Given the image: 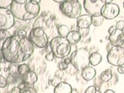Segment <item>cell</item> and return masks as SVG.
Listing matches in <instances>:
<instances>
[{
    "instance_id": "obj_21",
    "label": "cell",
    "mask_w": 124,
    "mask_h": 93,
    "mask_svg": "<svg viewBox=\"0 0 124 93\" xmlns=\"http://www.w3.org/2000/svg\"><path fill=\"white\" fill-rule=\"evenodd\" d=\"M103 21H104V18L101 15L92 16V25H93L94 26H101L102 24Z\"/></svg>"
},
{
    "instance_id": "obj_37",
    "label": "cell",
    "mask_w": 124,
    "mask_h": 93,
    "mask_svg": "<svg viewBox=\"0 0 124 93\" xmlns=\"http://www.w3.org/2000/svg\"><path fill=\"white\" fill-rule=\"evenodd\" d=\"M27 0H15V2L16 3H19V4H23V3H25Z\"/></svg>"
},
{
    "instance_id": "obj_16",
    "label": "cell",
    "mask_w": 124,
    "mask_h": 93,
    "mask_svg": "<svg viewBox=\"0 0 124 93\" xmlns=\"http://www.w3.org/2000/svg\"><path fill=\"white\" fill-rule=\"evenodd\" d=\"M81 39V35L79 31L78 30H72L70 31L68 35L66 37V40L68 41V43L71 45L77 44Z\"/></svg>"
},
{
    "instance_id": "obj_22",
    "label": "cell",
    "mask_w": 124,
    "mask_h": 93,
    "mask_svg": "<svg viewBox=\"0 0 124 93\" xmlns=\"http://www.w3.org/2000/svg\"><path fill=\"white\" fill-rule=\"evenodd\" d=\"M30 71V67L27 64H20L17 68V72H18L19 75H21V76H23L24 75H26V74L28 73Z\"/></svg>"
},
{
    "instance_id": "obj_29",
    "label": "cell",
    "mask_w": 124,
    "mask_h": 93,
    "mask_svg": "<svg viewBox=\"0 0 124 93\" xmlns=\"http://www.w3.org/2000/svg\"><path fill=\"white\" fill-rule=\"evenodd\" d=\"M21 93H37L36 90L32 88H26L23 90H21Z\"/></svg>"
},
{
    "instance_id": "obj_12",
    "label": "cell",
    "mask_w": 124,
    "mask_h": 93,
    "mask_svg": "<svg viewBox=\"0 0 124 93\" xmlns=\"http://www.w3.org/2000/svg\"><path fill=\"white\" fill-rule=\"evenodd\" d=\"M108 40L112 46H122L124 44V35L122 31L116 30L114 34L109 35Z\"/></svg>"
},
{
    "instance_id": "obj_28",
    "label": "cell",
    "mask_w": 124,
    "mask_h": 93,
    "mask_svg": "<svg viewBox=\"0 0 124 93\" xmlns=\"http://www.w3.org/2000/svg\"><path fill=\"white\" fill-rule=\"evenodd\" d=\"M16 35L21 38H26V32L24 30H19L16 33Z\"/></svg>"
},
{
    "instance_id": "obj_39",
    "label": "cell",
    "mask_w": 124,
    "mask_h": 93,
    "mask_svg": "<svg viewBox=\"0 0 124 93\" xmlns=\"http://www.w3.org/2000/svg\"><path fill=\"white\" fill-rule=\"evenodd\" d=\"M104 93H116L113 90H112V89H107L104 92Z\"/></svg>"
},
{
    "instance_id": "obj_4",
    "label": "cell",
    "mask_w": 124,
    "mask_h": 93,
    "mask_svg": "<svg viewBox=\"0 0 124 93\" xmlns=\"http://www.w3.org/2000/svg\"><path fill=\"white\" fill-rule=\"evenodd\" d=\"M89 56H90V54L86 48H78L71 54V64L77 71H81L86 67H88V65L90 64Z\"/></svg>"
},
{
    "instance_id": "obj_26",
    "label": "cell",
    "mask_w": 124,
    "mask_h": 93,
    "mask_svg": "<svg viewBox=\"0 0 124 93\" xmlns=\"http://www.w3.org/2000/svg\"><path fill=\"white\" fill-rule=\"evenodd\" d=\"M116 28L117 30L122 31L124 29V21L123 20H119L116 23Z\"/></svg>"
},
{
    "instance_id": "obj_42",
    "label": "cell",
    "mask_w": 124,
    "mask_h": 93,
    "mask_svg": "<svg viewBox=\"0 0 124 93\" xmlns=\"http://www.w3.org/2000/svg\"><path fill=\"white\" fill-rule=\"evenodd\" d=\"M95 90H96V92H99L100 91V88L99 87H98V86H95Z\"/></svg>"
},
{
    "instance_id": "obj_40",
    "label": "cell",
    "mask_w": 124,
    "mask_h": 93,
    "mask_svg": "<svg viewBox=\"0 0 124 93\" xmlns=\"http://www.w3.org/2000/svg\"><path fill=\"white\" fill-rule=\"evenodd\" d=\"M2 60H4V59H3V56H2V50H0V61H1Z\"/></svg>"
},
{
    "instance_id": "obj_38",
    "label": "cell",
    "mask_w": 124,
    "mask_h": 93,
    "mask_svg": "<svg viewBox=\"0 0 124 93\" xmlns=\"http://www.w3.org/2000/svg\"><path fill=\"white\" fill-rule=\"evenodd\" d=\"M102 2L104 4H110L112 2V0H102Z\"/></svg>"
},
{
    "instance_id": "obj_27",
    "label": "cell",
    "mask_w": 124,
    "mask_h": 93,
    "mask_svg": "<svg viewBox=\"0 0 124 93\" xmlns=\"http://www.w3.org/2000/svg\"><path fill=\"white\" fill-rule=\"evenodd\" d=\"M54 57H54V54H53L51 51H50V52H48V53L45 55V59H46V61H54Z\"/></svg>"
},
{
    "instance_id": "obj_13",
    "label": "cell",
    "mask_w": 124,
    "mask_h": 93,
    "mask_svg": "<svg viewBox=\"0 0 124 93\" xmlns=\"http://www.w3.org/2000/svg\"><path fill=\"white\" fill-rule=\"evenodd\" d=\"M38 80L37 75L34 71H30L28 73H26V75L22 76V81L26 85H33L37 82Z\"/></svg>"
},
{
    "instance_id": "obj_31",
    "label": "cell",
    "mask_w": 124,
    "mask_h": 93,
    "mask_svg": "<svg viewBox=\"0 0 124 93\" xmlns=\"http://www.w3.org/2000/svg\"><path fill=\"white\" fill-rule=\"evenodd\" d=\"M116 30H116V26H111L109 28H108V33H109V35H112L116 33Z\"/></svg>"
},
{
    "instance_id": "obj_20",
    "label": "cell",
    "mask_w": 124,
    "mask_h": 93,
    "mask_svg": "<svg viewBox=\"0 0 124 93\" xmlns=\"http://www.w3.org/2000/svg\"><path fill=\"white\" fill-rule=\"evenodd\" d=\"M69 32H70L69 27L66 25H61L58 26V28H57V33L59 34V37H61L66 38L68 35Z\"/></svg>"
},
{
    "instance_id": "obj_45",
    "label": "cell",
    "mask_w": 124,
    "mask_h": 93,
    "mask_svg": "<svg viewBox=\"0 0 124 93\" xmlns=\"http://www.w3.org/2000/svg\"><path fill=\"white\" fill-rule=\"evenodd\" d=\"M0 71H1V67H0Z\"/></svg>"
},
{
    "instance_id": "obj_44",
    "label": "cell",
    "mask_w": 124,
    "mask_h": 93,
    "mask_svg": "<svg viewBox=\"0 0 124 93\" xmlns=\"http://www.w3.org/2000/svg\"><path fill=\"white\" fill-rule=\"evenodd\" d=\"M123 8H124V1H123Z\"/></svg>"
},
{
    "instance_id": "obj_14",
    "label": "cell",
    "mask_w": 124,
    "mask_h": 93,
    "mask_svg": "<svg viewBox=\"0 0 124 93\" xmlns=\"http://www.w3.org/2000/svg\"><path fill=\"white\" fill-rule=\"evenodd\" d=\"M73 89L71 85L61 81L55 85L54 88V93H72Z\"/></svg>"
},
{
    "instance_id": "obj_6",
    "label": "cell",
    "mask_w": 124,
    "mask_h": 93,
    "mask_svg": "<svg viewBox=\"0 0 124 93\" xmlns=\"http://www.w3.org/2000/svg\"><path fill=\"white\" fill-rule=\"evenodd\" d=\"M28 38L33 46L38 48H44L48 44V37L44 30L40 27H35L31 30Z\"/></svg>"
},
{
    "instance_id": "obj_19",
    "label": "cell",
    "mask_w": 124,
    "mask_h": 93,
    "mask_svg": "<svg viewBox=\"0 0 124 93\" xmlns=\"http://www.w3.org/2000/svg\"><path fill=\"white\" fill-rule=\"evenodd\" d=\"M11 36L12 34H10L8 30H0V50H2L4 43Z\"/></svg>"
},
{
    "instance_id": "obj_9",
    "label": "cell",
    "mask_w": 124,
    "mask_h": 93,
    "mask_svg": "<svg viewBox=\"0 0 124 93\" xmlns=\"http://www.w3.org/2000/svg\"><path fill=\"white\" fill-rule=\"evenodd\" d=\"M83 5L88 15L94 16L101 15V11L105 4L102 0H85Z\"/></svg>"
},
{
    "instance_id": "obj_23",
    "label": "cell",
    "mask_w": 124,
    "mask_h": 93,
    "mask_svg": "<svg viewBox=\"0 0 124 93\" xmlns=\"http://www.w3.org/2000/svg\"><path fill=\"white\" fill-rule=\"evenodd\" d=\"M13 0H0V9H8L11 6Z\"/></svg>"
},
{
    "instance_id": "obj_7",
    "label": "cell",
    "mask_w": 124,
    "mask_h": 93,
    "mask_svg": "<svg viewBox=\"0 0 124 93\" xmlns=\"http://www.w3.org/2000/svg\"><path fill=\"white\" fill-rule=\"evenodd\" d=\"M107 61L111 65L120 67L124 64V47L112 46L107 54Z\"/></svg>"
},
{
    "instance_id": "obj_34",
    "label": "cell",
    "mask_w": 124,
    "mask_h": 93,
    "mask_svg": "<svg viewBox=\"0 0 124 93\" xmlns=\"http://www.w3.org/2000/svg\"><path fill=\"white\" fill-rule=\"evenodd\" d=\"M117 71L119 74H124V66H120V67H118Z\"/></svg>"
},
{
    "instance_id": "obj_8",
    "label": "cell",
    "mask_w": 124,
    "mask_h": 93,
    "mask_svg": "<svg viewBox=\"0 0 124 93\" xmlns=\"http://www.w3.org/2000/svg\"><path fill=\"white\" fill-rule=\"evenodd\" d=\"M14 16L10 9H0V30H8L14 25Z\"/></svg>"
},
{
    "instance_id": "obj_5",
    "label": "cell",
    "mask_w": 124,
    "mask_h": 93,
    "mask_svg": "<svg viewBox=\"0 0 124 93\" xmlns=\"http://www.w3.org/2000/svg\"><path fill=\"white\" fill-rule=\"evenodd\" d=\"M59 9L66 17L78 19L81 13V5L78 0H67L60 4Z\"/></svg>"
},
{
    "instance_id": "obj_17",
    "label": "cell",
    "mask_w": 124,
    "mask_h": 93,
    "mask_svg": "<svg viewBox=\"0 0 124 93\" xmlns=\"http://www.w3.org/2000/svg\"><path fill=\"white\" fill-rule=\"evenodd\" d=\"M102 60V57L98 52H93L89 56V63H90L91 65H92V67L99 65Z\"/></svg>"
},
{
    "instance_id": "obj_25",
    "label": "cell",
    "mask_w": 124,
    "mask_h": 93,
    "mask_svg": "<svg viewBox=\"0 0 124 93\" xmlns=\"http://www.w3.org/2000/svg\"><path fill=\"white\" fill-rule=\"evenodd\" d=\"M7 85V80L6 79L5 77L0 75V88H3L6 87Z\"/></svg>"
},
{
    "instance_id": "obj_35",
    "label": "cell",
    "mask_w": 124,
    "mask_h": 93,
    "mask_svg": "<svg viewBox=\"0 0 124 93\" xmlns=\"http://www.w3.org/2000/svg\"><path fill=\"white\" fill-rule=\"evenodd\" d=\"M20 90H23L24 88H26V85L23 83V82H22V83H20V84H19V85L17 86Z\"/></svg>"
},
{
    "instance_id": "obj_24",
    "label": "cell",
    "mask_w": 124,
    "mask_h": 93,
    "mask_svg": "<svg viewBox=\"0 0 124 93\" xmlns=\"http://www.w3.org/2000/svg\"><path fill=\"white\" fill-rule=\"evenodd\" d=\"M57 68L60 71H64V70H66L68 68V65L66 64L64 62V61H60L59 63L57 64Z\"/></svg>"
},
{
    "instance_id": "obj_11",
    "label": "cell",
    "mask_w": 124,
    "mask_h": 93,
    "mask_svg": "<svg viewBox=\"0 0 124 93\" xmlns=\"http://www.w3.org/2000/svg\"><path fill=\"white\" fill-rule=\"evenodd\" d=\"M76 23L80 30H88L92 25V16L88 14L81 15L77 19Z\"/></svg>"
},
{
    "instance_id": "obj_1",
    "label": "cell",
    "mask_w": 124,
    "mask_h": 93,
    "mask_svg": "<svg viewBox=\"0 0 124 93\" xmlns=\"http://www.w3.org/2000/svg\"><path fill=\"white\" fill-rule=\"evenodd\" d=\"M34 46L28 37L21 38L12 35L4 43L2 48L3 59L9 63H20L32 55Z\"/></svg>"
},
{
    "instance_id": "obj_18",
    "label": "cell",
    "mask_w": 124,
    "mask_h": 93,
    "mask_svg": "<svg viewBox=\"0 0 124 93\" xmlns=\"http://www.w3.org/2000/svg\"><path fill=\"white\" fill-rule=\"evenodd\" d=\"M112 78V71L111 69H106L102 71L100 75V79L103 82H108Z\"/></svg>"
},
{
    "instance_id": "obj_32",
    "label": "cell",
    "mask_w": 124,
    "mask_h": 93,
    "mask_svg": "<svg viewBox=\"0 0 124 93\" xmlns=\"http://www.w3.org/2000/svg\"><path fill=\"white\" fill-rule=\"evenodd\" d=\"M10 93H21V90L18 87H14L12 88Z\"/></svg>"
},
{
    "instance_id": "obj_41",
    "label": "cell",
    "mask_w": 124,
    "mask_h": 93,
    "mask_svg": "<svg viewBox=\"0 0 124 93\" xmlns=\"http://www.w3.org/2000/svg\"><path fill=\"white\" fill-rule=\"evenodd\" d=\"M54 2H59V3L61 4V3L63 2L64 1H62V0H54Z\"/></svg>"
},
{
    "instance_id": "obj_3",
    "label": "cell",
    "mask_w": 124,
    "mask_h": 93,
    "mask_svg": "<svg viewBox=\"0 0 124 93\" xmlns=\"http://www.w3.org/2000/svg\"><path fill=\"white\" fill-rule=\"evenodd\" d=\"M71 44L66 38L56 37L50 42V49L55 57L63 59L68 57L71 53Z\"/></svg>"
},
{
    "instance_id": "obj_10",
    "label": "cell",
    "mask_w": 124,
    "mask_h": 93,
    "mask_svg": "<svg viewBox=\"0 0 124 93\" xmlns=\"http://www.w3.org/2000/svg\"><path fill=\"white\" fill-rule=\"evenodd\" d=\"M119 7L115 3L105 4L101 11V16L104 19H113L119 16Z\"/></svg>"
},
{
    "instance_id": "obj_2",
    "label": "cell",
    "mask_w": 124,
    "mask_h": 93,
    "mask_svg": "<svg viewBox=\"0 0 124 93\" xmlns=\"http://www.w3.org/2000/svg\"><path fill=\"white\" fill-rule=\"evenodd\" d=\"M40 5H33L31 0H27L25 3L19 4L13 0L10 6V11L14 18L19 20L27 21L36 18L40 13Z\"/></svg>"
},
{
    "instance_id": "obj_33",
    "label": "cell",
    "mask_w": 124,
    "mask_h": 93,
    "mask_svg": "<svg viewBox=\"0 0 124 93\" xmlns=\"http://www.w3.org/2000/svg\"><path fill=\"white\" fill-rule=\"evenodd\" d=\"M64 62L66 64H68L69 65L71 63V57H65L64 58Z\"/></svg>"
},
{
    "instance_id": "obj_43",
    "label": "cell",
    "mask_w": 124,
    "mask_h": 93,
    "mask_svg": "<svg viewBox=\"0 0 124 93\" xmlns=\"http://www.w3.org/2000/svg\"><path fill=\"white\" fill-rule=\"evenodd\" d=\"M122 33H123V34L124 35V29H123V30H122Z\"/></svg>"
},
{
    "instance_id": "obj_15",
    "label": "cell",
    "mask_w": 124,
    "mask_h": 93,
    "mask_svg": "<svg viewBox=\"0 0 124 93\" xmlns=\"http://www.w3.org/2000/svg\"><path fill=\"white\" fill-rule=\"evenodd\" d=\"M81 75L85 81H88L92 80L95 78V76L96 75V71L93 67L88 66V67H86L83 70H81Z\"/></svg>"
},
{
    "instance_id": "obj_30",
    "label": "cell",
    "mask_w": 124,
    "mask_h": 93,
    "mask_svg": "<svg viewBox=\"0 0 124 93\" xmlns=\"http://www.w3.org/2000/svg\"><path fill=\"white\" fill-rule=\"evenodd\" d=\"M95 87V86H89L86 88V90L85 91V93H96Z\"/></svg>"
},
{
    "instance_id": "obj_36",
    "label": "cell",
    "mask_w": 124,
    "mask_h": 93,
    "mask_svg": "<svg viewBox=\"0 0 124 93\" xmlns=\"http://www.w3.org/2000/svg\"><path fill=\"white\" fill-rule=\"evenodd\" d=\"M31 2H32L33 5H39V3L40 2V0H31Z\"/></svg>"
}]
</instances>
